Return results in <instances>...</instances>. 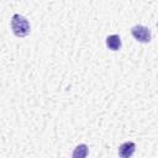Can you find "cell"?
Here are the masks:
<instances>
[{
	"mask_svg": "<svg viewBox=\"0 0 158 158\" xmlns=\"http://www.w3.org/2000/svg\"><path fill=\"white\" fill-rule=\"evenodd\" d=\"M10 27H11L12 33L16 37H26L31 32V25H30L28 20L17 12L11 16Z\"/></svg>",
	"mask_w": 158,
	"mask_h": 158,
	"instance_id": "obj_1",
	"label": "cell"
},
{
	"mask_svg": "<svg viewBox=\"0 0 158 158\" xmlns=\"http://www.w3.org/2000/svg\"><path fill=\"white\" fill-rule=\"evenodd\" d=\"M131 35L133 38L141 43H148L152 40V32L147 26L143 25H135L131 27Z\"/></svg>",
	"mask_w": 158,
	"mask_h": 158,
	"instance_id": "obj_2",
	"label": "cell"
},
{
	"mask_svg": "<svg viewBox=\"0 0 158 158\" xmlns=\"http://www.w3.org/2000/svg\"><path fill=\"white\" fill-rule=\"evenodd\" d=\"M136 151V143L132 141H126L118 147V156L121 158H130Z\"/></svg>",
	"mask_w": 158,
	"mask_h": 158,
	"instance_id": "obj_3",
	"label": "cell"
},
{
	"mask_svg": "<svg viewBox=\"0 0 158 158\" xmlns=\"http://www.w3.org/2000/svg\"><path fill=\"white\" fill-rule=\"evenodd\" d=\"M105 43H106V47L110 49V51H118L122 46V42H121V37L120 35L117 33H112V35H109L105 40Z\"/></svg>",
	"mask_w": 158,
	"mask_h": 158,
	"instance_id": "obj_4",
	"label": "cell"
},
{
	"mask_svg": "<svg viewBox=\"0 0 158 158\" xmlns=\"http://www.w3.org/2000/svg\"><path fill=\"white\" fill-rule=\"evenodd\" d=\"M88 153H89L88 146L85 143H80L74 148V151L72 153V157L73 158H85L88 156Z\"/></svg>",
	"mask_w": 158,
	"mask_h": 158,
	"instance_id": "obj_5",
	"label": "cell"
}]
</instances>
